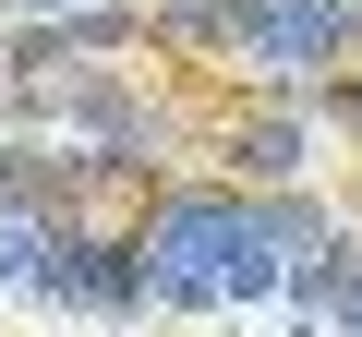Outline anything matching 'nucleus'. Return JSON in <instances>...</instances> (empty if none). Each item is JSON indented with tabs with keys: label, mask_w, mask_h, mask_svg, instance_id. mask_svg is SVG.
<instances>
[{
	"label": "nucleus",
	"mask_w": 362,
	"mask_h": 337,
	"mask_svg": "<svg viewBox=\"0 0 362 337\" xmlns=\"http://www.w3.org/2000/svg\"><path fill=\"white\" fill-rule=\"evenodd\" d=\"M133 241H145V277H157V313H194V325H230V313H266L278 301V217H266V193H242V181H169L145 193V217H133Z\"/></svg>",
	"instance_id": "obj_1"
},
{
	"label": "nucleus",
	"mask_w": 362,
	"mask_h": 337,
	"mask_svg": "<svg viewBox=\"0 0 362 337\" xmlns=\"http://www.w3.org/2000/svg\"><path fill=\"white\" fill-rule=\"evenodd\" d=\"M206 157H218V181H242V193H290V181L326 168V133H314L302 97H242V109L206 133Z\"/></svg>",
	"instance_id": "obj_2"
},
{
	"label": "nucleus",
	"mask_w": 362,
	"mask_h": 337,
	"mask_svg": "<svg viewBox=\"0 0 362 337\" xmlns=\"http://www.w3.org/2000/svg\"><path fill=\"white\" fill-rule=\"evenodd\" d=\"M145 313H157V277L133 217H85V325H145Z\"/></svg>",
	"instance_id": "obj_3"
},
{
	"label": "nucleus",
	"mask_w": 362,
	"mask_h": 337,
	"mask_svg": "<svg viewBox=\"0 0 362 337\" xmlns=\"http://www.w3.org/2000/svg\"><path fill=\"white\" fill-rule=\"evenodd\" d=\"M230 0H145V61H218Z\"/></svg>",
	"instance_id": "obj_4"
},
{
	"label": "nucleus",
	"mask_w": 362,
	"mask_h": 337,
	"mask_svg": "<svg viewBox=\"0 0 362 337\" xmlns=\"http://www.w3.org/2000/svg\"><path fill=\"white\" fill-rule=\"evenodd\" d=\"M278 337H326V325H314V313H290V325H278Z\"/></svg>",
	"instance_id": "obj_5"
},
{
	"label": "nucleus",
	"mask_w": 362,
	"mask_h": 337,
	"mask_svg": "<svg viewBox=\"0 0 362 337\" xmlns=\"http://www.w3.org/2000/svg\"><path fill=\"white\" fill-rule=\"evenodd\" d=\"M97 337H133V325H97Z\"/></svg>",
	"instance_id": "obj_6"
}]
</instances>
